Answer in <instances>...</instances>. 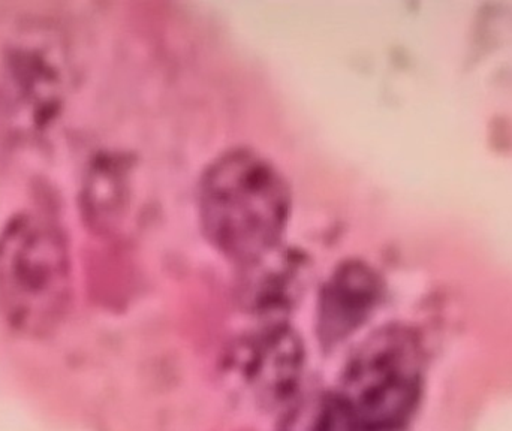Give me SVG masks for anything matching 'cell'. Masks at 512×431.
Instances as JSON below:
<instances>
[{
  "label": "cell",
  "instance_id": "cell-1",
  "mask_svg": "<svg viewBox=\"0 0 512 431\" xmlns=\"http://www.w3.org/2000/svg\"><path fill=\"white\" fill-rule=\"evenodd\" d=\"M291 197L279 171L249 150L210 165L200 186L204 231L222 252L251 264L276 249Z\"/></svg>",
  "mask_w": 512,
  "mask_h": 431
},
{
  "label": "cell",
  "instance_id": "cell-2",
  "mask_svg": "<svg viewBox=\"0 0 512 431\" xmlns=\"http://www.w3.org/2000/svg\"><path fill=\"white\" fill-rule=\"evenodd\" d=\"M71 295V259L56 223L21 213L0 232V310L24 336H47L62 322Z\"/></svg>",
  "mask_w": 512,
  "mask_h": 431
},
{
  "label": "cell",
  "instance_id": "cell-3",
  "mask_svg": "<svg viewBox=\"0 0 512 431\" xmlns=\"http://www.w3.org/2000/svg\"><path fill=\"white\" fill-rule=\"evenodd\" d=\"M420 396L414 339L390 328L373 336L352 360L339 396L331 400L334 427L349 431H397Z\"/></svg>",
  "mask_w": 512,
  "mask_h": 431
},
{
  "label": "cell",
  "instance_id": "cell-4",
  "mask_svg": "<svg viewBox=\"0 0 512 431\" xmlns=\"http://www.w3.org/2000/svg\"><path fill=\"white\" fill-rule=\"evenodd\" d=\"M65 45L53 30L23 26L0 47V120L12 134L45 125L65 95Z\"/></svg>",
  "mask_w": 512,
  "mask_h": 431
},
{
  "label": "cell",
  "instance_id": "cell-5",
  "mask_svg": "<svg viewBox=\"0 0 512 431\" xmlns=\"http://www.w3.org/2000/svg\"><path fill=\"white\" fill-rule=\"evenodd\" d=\"M376 274L364 264H345L325 286L319 307V333L325 342L342 340L366 321L379 298Z\"/></svg>",
  "mask_w": 512,
  "mask_h": 431
},
{
  "label": "cell",
  "instance_id": "cell-6",
  "mask_svg": "<svg viewBox=\"0 0 512 431\" xmlns=\"http://www.w3.org/2000/svg\"><path fill=\"white\" fill-rule=\"evenodd\" d=\"M249 370L254 372L256 385L265 394L282 397L294 387L301 364V346L289 330L273 328L256 334L248 345Z\"/></svg>",
  "mask_w": 512,
  "mask_h": 431
}]
</instances>
